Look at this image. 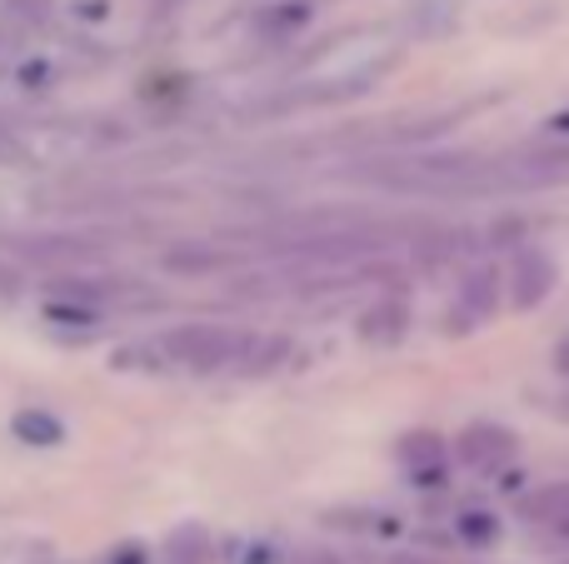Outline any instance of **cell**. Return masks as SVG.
Here are the masks:
<instances>
[{
  "label": "cell",
  "mask_w": 569,
  "mask_h": 564,
  "mask_svg": "<svg viewBox=\"0 0 569 564\" xmlns=\"http://www.w3.org/2000/svg\"><path fill=\"white\" fill-rule=\"evenodd\" d=\"M246 340L226 325H176L156 340H136L116 355V370H186V375H216V370L240 365L246 355Z\"/></svg>",
  "instance_id": "obj_1"
},
{
  "label": "cell",
  "mask_w": 569,
  "mask_h": 564,
  "mask_svg": "<svg viewBox=\"0 0 569 564\" xmlns=\"http://www.w3.org/2000/svg\"><path fill=\"white\" fill-rule=\"evenodd\" d=\"M500 295H505V275L495 265H475L470 275L460 280L450 310H445V330L450 335H475L480 325H490L500 315Z\"/></svg>",
  "instance_id": "obj_2"
},
{
  "label": "cell",
  "mask_w": 569,
  "mask_h": 564,
  "mask_svg": "<svg viewBox=\"0 0 569 564\" xmlns=\"http://www.w3.org/2000/svg\"><path fill=\"white\" fill-rule=\"evenodd\" d=\"M560 285V265H555V255L545 245H520L510 260V270H505V290H510V305L515 310H535L550 300V290Z\"/></svg>",
  "instance_id": "obj_3"
},
{
  "label": "cell",
  "mask_w": 569,
  "mask_h": 564,
  "mask_svg": "<svg viewBox=\"0 0 569 564\" xmlns=\"http://www.w3.org/2000/svg\"><path fill=\"white\" fill-rule=\"evenodd\" d=\"M515 450H520L515 430L495 425V420H475V425H465L460 440H455V460H460L465 470H475V475H500L515 460Z\"/></svg>",
  "instance_id": "obj_4"
},
{
  "label": "cell",
  "mask_w": 569,
  "mask_h": 564,
  "mask_svg": "<svg viewBox=\"0 0 569 564\" xmlns=\"http://www.w3.org/2000/svg\"><path fill=\"white\" fill-rule=\"evenodd\" d=\"M405 330H410V305H405L400 295H380L360 315V340H365V345H375V350L400 345Z\"/></svg>",
  "instance_id": "obj_5"
},
{
  "label": "cell",
  "mask_w": 569,
  "mask_h": 564,
  "mask_svg": "<svg viewBox=\"0 0 569 564\" xmlns=\"http://www.w3.org/2000/svg\"><path fill=\"white\" fill-rule=\"evenodd\" d=\"M400 465L410 470V475L420 480L425 490H435V485H445V465H450V450L440 445V435L420 430V435H405V440H400Z\"/></svg>",
  "instance_id": "obj_6"
},
{
  "label": "cell",
  "mask_w": 569,
  "mask_h": 564,
  "mask_svg": "<svg viewBox=\"0 0 569 564\" xmlns=\"http://www.w3.org/2000/svg\"><path fill=\"white\" fill-rule=\"evenodd\" d=\"M520 515L530 520V525H540V530H550V535H560L565 545H569V485H545V490H535V495L520 505Z\"/></svg>",
  "instance_id": "obj_7"
},
{
  "label": "cell",
  "mask_w": 569,
  "mask_h": 564,
  "mask_svg": "<svg viewBox=\"0 0 569 564\" xmlns=\"http://www.w3.org/2000/svg\"><path fill=\"white\" fill-rule=\"evenodd\" d=\"M10 435L20 440V445H36V450H56V445H66V425H60L50 410H40V405H26V410H16L10 415Z\"/></svg>",
  "instance_id": "obj_8"
},
{
  "label": "cell",
  "mask_w": 569,
  "mask_h": 564,
  "mask_svg": "<svg viewBox=\"0 0 569 564\" xmlns=\"http://www.w3.org/2000/svg\"><path fill=\"white\" fill-rule=\"evenodd\" d=\"M455 540H465V545H495V540H500V520H495L490 510H465V515L455 520Z\"/></svg>",
  "instance_id": "obj_9"
},
{
  "label": "cell",
  "mask_w": 569,
  "mask_h": 564,
  "mask_svg": "<svg viewBox=\"0 0 569 564\" xmlns=\"http://www.w3.org/2000/svg\"><path fill=\"white\" fill-rule=\"evenodd\" d=\"M80 16H86V20H106V0H80Z\"/></svg>",
  "instance_id": "obj_10"
},
{
  "label": "cell",
  "mask_w": 569,
  "mask_h": 564,
  "mask_svg": "<svg viewBox=\"0 0 569 564\" xmlns=\"http://www.w3.org/2000/svg\"><path fill=\"white\" fill-rule=\"evenodd\" d=\"M0 155H10V145H6V140H0Z\"/></svg>",
  "instance_id": "obj_11"
}]
</instances>
